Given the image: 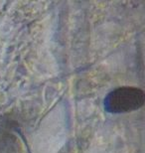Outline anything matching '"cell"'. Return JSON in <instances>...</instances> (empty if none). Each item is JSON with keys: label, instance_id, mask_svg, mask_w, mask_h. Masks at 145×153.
<instances>
[{"label": "cell", "instance_id": "obj_1", "mask_svg": "<svg viewBox=\"0 0 145 153\" xmlns=\"http://www.w3.org/2000/svg\"><path fill=\"white\" fill-rule=\"evenodd\" d=\"M144 100V91L141 88L120 87L112 91L106 97L104 109L110 114H125L142 108Z\"/></svg>", "mask_w": 145, "mask_h": 153}]
</instances>
